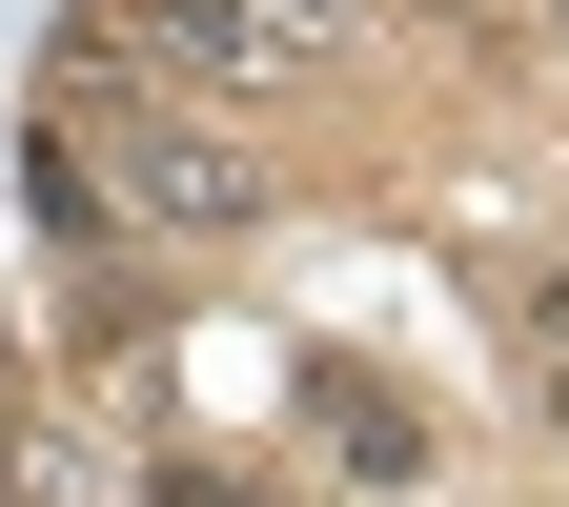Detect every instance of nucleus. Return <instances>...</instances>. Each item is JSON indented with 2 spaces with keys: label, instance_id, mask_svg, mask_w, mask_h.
Instances as JSON below:
<instances>
[{
  "label": "nucleus",
  "instance_id": "1",
  "mask_svg": "<svg viewBox=\"0 0 569 507\" xmlns=\"http://www.w3.org/2000/svg\"><path fill=\"white\" fill-rule=\"evenodd\" d=\"M122 82H183V102L224 82L244 102V82H284V41L244 21V0H122Z\"/></svg>",
  "mask_w": 569,
  "mask_h": 507
},
{
  "label": "nucleus",
  "instance_id": "2",
  "mask_svg": "<svg viewBox=\"0 0 569 507\" xmlns=\"http://www.w3.org/2000/svg\"><path fill=\"white\" fill-rule=\"evenodd\" d=\"M306 426H326V467H346V487H407V467H427V406L367 386V366H306Z\"/></svg>",
  "mask_w": 569,
  "mask_h": 507
},
{
  "label": "nucleus",
  "instance_id": "3",
  "mask_svg": "<svg viewBox=\"0 0 569 507\" xmlns=\"http://www.w3.org/2000/svg\"><path fill=\"white\" fill-rule=\"evenodd\" d=\"M244 21H264L284 61H326V41H367V0H244Z\"/></svg>",
  "mask_w": 569,
  "mask_h": 507
},
{
  "label": "nucleus",
  "instance_id": "6",
  "mask_svg": "<svg viewBox=\"0 0 569 507\" xmlns=\"http://www.w3.org/2000/svg\"><path fill=\"white\" fill-rule=\"evenodd\" d=\"M549 426H569V345H549Z\"/></svg>",
  "mask_w": 569,
  "mask_h": 507
},
{
  "label": "nucleus",
  "instance_id": "7",
  "mask_svg": "<svg viewBox=\"0 0 569 507\" xmlns=\"http://www.w3.org/2000/svg\"><path fill=\"white\" fill-rule=\"evenodd\" d=\"M468 21H529V0H468Z\"/></svg>",
  "mask_w": 569,
  "mask_h": 507
},
{
  "label": "nucleus",
  "instance_id": "5",
  "mask_svg": "<svg viewBox=\"0 0 569 507\" xmlns=\"http://www.w3.org/2000/svg\"><path fill=\"white\" fill-rule=\"evenodd\" d=\"M529 345H569V264H549V284H529Z\"/></svg>",
  "mask_w": 569,
  "mask_h": 507
},
{
  "label": "nucleus",
  "instance_id": "4",
  "mask_svg": "<svg viewBox=\"0 0 569 507\" xmlns=\"http://www.w3.org/2000/svg\"><path fill=\"white\" fill-rule=\"evenodd\" d=\"M0 507H102V487H82V467H61L41 426H21V447H0Z\"/></svg>",
  "mask_w": 569,
  "mask_h": 507
},
{
  "label": "nucleus",
  "instance_id": "8",
  "mask_svg": "<svg viewBox=\"0 0 569 507\" xmlns=\"http://www.w3.org/2000/svg\"><path fill=\"white\" fill-rule=\"evenodd\" d=\"M529 21H549V41H569V0H529Z\"/></svg>",
  "mask_w": 569,
  "mask_h": 507
}]
</instances>
